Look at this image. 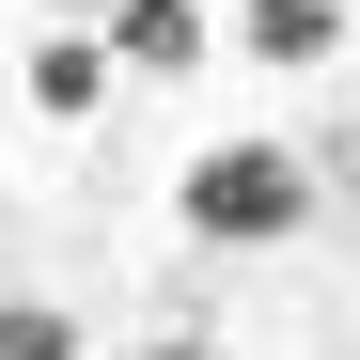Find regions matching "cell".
<instances>
[{
	"mask_svg": "<svg viewBox=\"0 0 360 360\" xmlns=\"http://www.w3.org/2000/svg\"><path fill=\"white\" fill-rule=\"evenodd\" d=\"M172 204H188L204 251H282V235L314 219V157H297V141H204Z\"/></svg>",
	"mask_w": 360,
	"mask_h": 360,
	"instance_id": "6da1fadb",
	"label": "cell"
},
{
	"mask_svg": "<svg viewBox=\"0 0 360 360\" xmlns=\"http://www.w3.org/2000/svg\"><path fill=\"white\" fill-rule=\"evenodd\" d=\"M110 63L126 79H188L204 63V0H110Z\"/></svg>",
	"mask_w": 360,
	"mask_h": 360,
	"instance_id": "7a4b0ae2",
	"label": "cell"
},
{
	"mask_svg": "<svg viewBox=\"0 0 360 360\" xmlns=\"http://www.w3.org/2000/svg\"><path fill=\"white\" fill-rule=\"evenodd\" d=\"M235 32H251V63H282V79H314L329 47H345V0H235Z\"/></svg>",
	"mask_w": 360,
	"mask_h": 360,
	"instance_id": "3957f363",
	"label": "cell"
},
{
	"mask_svg": "<svg viewBox=\"0 0 360 360\" xmlns=\"http://www.w3.org/2000/svg\"><path fill=\"white\" fill-rule=\"evenodd\" d=\"M110 79H126V63H110V32H47V47H32V110H47V126H79Z\"/></svg>",
	"mask_w": 360,
	"mask_h": 360,
	"instance_id": "277c9868",
	"label": "cell"
},
{
	"mask_svg": "<svg viewBox=\"0 0 360 360\" xmlns=\"http://www.w3.org/2000/svg\"><path fill=\"white\" fill-rule=\"evenodd\" d=\"M0 360H79V314L63 297H0Z\"/></svg>",
	"mask_w": 360,
	"mask_h": 360,
	"instance_id": "5b68a950",
	"label": "cell"
},
{
	"mask_svg": "<svg viewBox=\"0 0 360 360\" xmlns=\"http://www.w3.org/2000/svg\"><path fill=\"white\" fill-rule=\"evenodd\" d=\"M141 360H219V345H204V329H172V345H141Z\"/></svg>",
	"mask_w": 360,
	"mask_h": 360,
	"instance_id": "8992f818",
	"label": "cell"
}]
</instances>
